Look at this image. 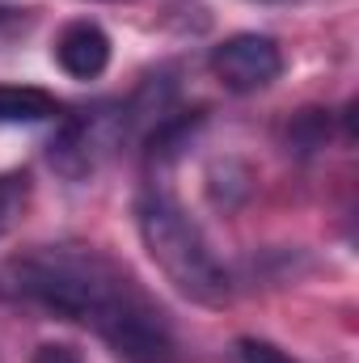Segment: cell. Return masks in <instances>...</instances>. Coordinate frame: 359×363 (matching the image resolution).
I'll use <instances>...</instances> for the list:
<instances>
[{
	"mask_svg": "<svg viewBox=\"0 0 359 363\" xmlns=\"http://www.w3.org/2000/svg\"><path fill=\"white\" fill-rule=\"evenodd\" d=\"M4 287L64 321L93 330L127 363H174L178 338L144 283L93 245H34L4 267Z\"/></svg>",
	"mask_w": 359,
	"mask_h": 363,
	"instance_id": "obj_1",
	"label": "cell"
},
{
	"mask_svg": "<svg viewBox=\"0 0 359 363\" xmlns=\"http://www.w3.org/2000/svg\"><path fill=\"white\" fill-rule=\"evenodd\" d=\"M136 233L157 262V271L178 287L186 300L203 308L233 304V274L207 233L190 220V211L178 203V194L161 178H148L136 194Z\"/></svg>",
	"mask_w": 359,
	"mask_h": 363,
	"instance_id": "obj_2",
	"label": "cell"
},
{
	"mask_svg": "<svg viewBox=\"0 0 359 363\" xmlns=\"http://www.w3.org/2000/svg\"><path fill=\"white\" fill-rule=\"evenodd\" d=\"M127 140V118H123V106H89V110H77L60 123V131L51 135V165L64 174V178L81 182L93 178L101 169V161Z\"/></svg>",
	"mask_w": 359,
	"mask_h": 363,
	"instance_id": "obj_3",
	"label": "cell"
},
{
	"mask_svg": "<svg viewBox=\"0 0 359 363\" xmlns=\"http://www.w3.org/2000/svg\"><path fill=\"white\" fill-rule=\"evenodd\" d=\"M207 64H211V77H216L224 89L245 97V93L270 89V85L283 77V47H279L270 34L245 30V34H233V38H224L220 47H211Z\"/></svg>",
	"mask_w": 359,
	"mask_h": 363,
	"instance_id": "obj_4",
	"label": "cell"
},
{
	"mask_svg": "<svg viewBox=\"0 0 359 363\" xmlns=\"http://www.w3.org/2000/svg\"><path fill=\"white\" fill-rule=\"evenodd\" d=\"M55 64L72 77V81H97L110 68V34L89 21L77 17L55 34Z\"/></svg>",
	"mask_w": 359,
	"mask_h": 363,
	"instance_id": "obj_5",
	"label": "cell"
},
{
	"mask_svg": "<svg viewBox=\"0 0 359 363\" xmlns=\"http://www.w3.org/2000/svg\"><path fill=\"white\" fill-rule=\"evenodd\" d=\"M60 118L55 93L38 85H0V123H47Z\"/></svg>",
	"mask_w": 359,
	"mask_h": 363,
	"instance_id": "obj_6",
	"label": "cell"
},
{
	"mask_svg": "<svg viewBox=\"0 0 359 363\" xmlns=\"http://www.w3.org/2000/svg\"><path fill=\"white\" fill-rule=\"evenodd\" d=\"M26 199H30V178L26 174H0V237L13 228V220L21 216V207H26Z\"/></svg>",
	"mask_w": 359,
	"mask_h": 363,
	"instance_id": "obj_7",
	"label": "cell"
},
{
	"mask_svg": "<svg viewBox=\"0 0 359 363\" xmlns=\"http://www.w3.org/2000/svg\"><path fill=\"white\" fill-rule=\"evenodd\" d=\"M233 363H296L283 347H275L267 338H254V334H245V338H237L233 342Z\"/></svg>",
	"mask_w": 359,
	"mask_h": 363,
	"instance_id": "obj_8",
	"label": "cell"
},
{
	"mask_svg": "<svg viewBox=\"0 0 359 363\" xmlns=\"http://www.w3.org/2000/svg\"><path fill=\"white\" fill-rule=\"evenodd\" d=\"M34 363H85V355L72 342H43L34 351Z\"/></svg>",
	"mask_w": 359,
	"mask_h": 363,
	"instance_id": "obj_9",
	"label": "cell"
},
{
	"mask_svg": "<svg viewBox=\"0 0 359 363\" xmlns=\"http://www.w3.org/2000/svg\"><path fill=\"white\" fill-rule=\"evenodd\" d=\"M13 17H17V9H9V4H0V26H9Z\"/></svg>",
	"mask_w": 359,
	"mask_h": 363,
	"instance_id": "obj_10",
	"label": "cell"
}]
</instances>
